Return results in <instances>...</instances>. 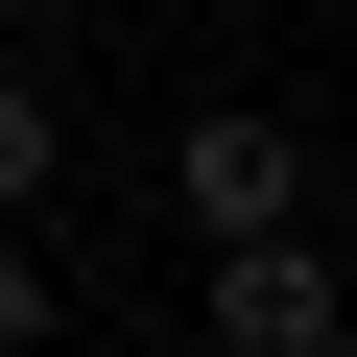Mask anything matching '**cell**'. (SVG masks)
Masks as SVG:
<instances>
[{
	"mask_svg": "<svg viewBox=\"0 0 357 357\" xmlns=\"http://www.w3.org/2000/svg\"><path fill=\"white\" fill-rule=\"evenodd\" d=\"M48 191H72V96H48V72H0V215H48Z\"/></svg>",
	"mask_w": 357,
	"mask_h": 357,
	"instance_id": "cell-3",
	"label": "cell"
},
{
	"mask_svg": "<svg viewBox=\"0 0 357 357\" xmlns=\"http://www.w3.org/2000/svg\"><path fill=\"white\" fill-rule=\"evenodd\" d=\"M357 310H333V238L310 215H262V238H215V357H333Z\"/></svg>",
	"mask_w": 357,
	"mask_h": 357,
	"instance_id": "cell-2",
	"label": "cell"
},
{
	"mask_svg": "<svg viewBox=\"0 0 357 357\" xmlns=\"http://www.w3.org/2000/svg\"><path fill=\"white\" fill-rule=\"evenodd\" d=\"M167 215H191V238H262V215H310V143H286L262 96H191V119H167Z\"/></svg>",
	"mask_w": 357,
	"mask_h": 357,
	"instance_id": "cell-1",
	"label": "cell"
},
{
	"mask_svg": "<svg viewBox=\"0 0 357 357\" xmlns=\"http://www.w3.org/2000/svg\"><path fill=\"white\" fill-rule=\"evenodd\" d=\"M0 357H48V262H24V238H0Z\"/></svg>",
	"mask_w": 357,
	"mask_h": 357,
	"instance_id": "cell-4",
	"label": "cell"
}]
</instances>
